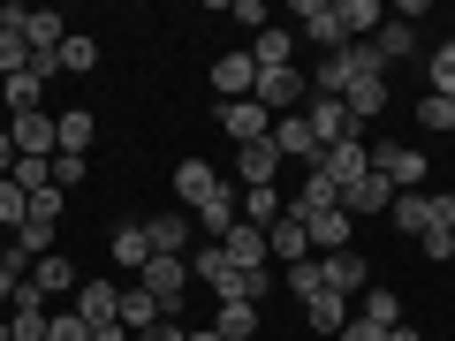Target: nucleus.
Here are the masks:
<instances>
[{
  "mask_svg": "<svg viewBox=\"0 0 455 341\" xmlns=\"http://www.w3.org/2000/svg\"><path fill=\"white\" fill-rule=\"evenodd\" d=\"M311 91L349 99V114L372 122V114L387 107V61L372 53V38H357V46H341V53H326V61H319V83H311Z\"/></svg>",
  "mask_w": 455,
  "mask_h": 341,
  "instance_id": "f257e3e1",
  "label": "nucleus"
},
{
  "mask_svg": "<svg viewBox=\"0 0 455 341\" xmlns=\"http://www.w3.org/2000/svg\"><path fill=\"white\" fill-rule=\"evenodd\" d=\"M304 122H311V137H319V152H334V145H364V122L349 114V99L311 91V99H304Z\"/></svg>",
  "mask_w": 455,
  "mask_h": 341,
  "instance_id": "f03ea898",
  "label": "nucleus"
},
{
  "mask_svg": "<svg viewBox=\"0 0 455 341\" xmlns=\"http://www.w3.org/2000/svg\"><path fill=\"white\" fill-rule=\"evenodd\" d=\"M137 289H145L152 304L175 319V311H182V289H190V258H152L145 274H137Z\"/></svg>",
  "mask_w": 455,
  "mask_h": 341,
  "instance_id": "7ed1b4c3",
  "label": "nucleus"
},
{
  "mask_svg": "<svg viewBox=\"0 0 455 341\" xmlns=\"http://www.w3.org/2000/svg\"><path fill=\"white\" fill-rule=\"evenodd\" d=\"M372 175L387 182L395 197H403V190H425V152H410V145H372Z\"/></svg>",
  "mask_w": 455,
  "mask_h": 341,
  "instance_id": "20e7f679",
  "label": "nucleus"
},
{
  "mask_svg": "<svg viewBox=\"0 0 455 341\" xmlns=\"http://www.w3.org/2000/svg\"><path fill=\"white\" fill-rule=\"evenodd\" d=\"M8 137H16L23 160H53V152H61V130H53L46 107H38V114H8Z\"/></svg>",
  "mask_w": 455,
  "mask_h": 341,
  "instance_id": "39448f33",
  "label": "nucleus"
},
{
  "mask_svg": "<svg viewBox=\"0 0 455 341\" xmlns=\"http://www.w3.org/2000/svg\"><path fill=\"white\" fill-rule=\"evenodd\" d=\"M212 91H220V107H235V99L259 91V61H251V46H243V53H220V61H212Z\"/></svg>",
  "mask_w": 455,
  "mask_h": 341,
  "instance_id": "423d86ee",
  "label": "nucleus"
},
{
  "mask_svg": "<svg viewBox=\"0 0 455 341\" xmlns=\"http://www.w3.org/2000/svg\"><path fill=\"white\" fill-rule=\"evenodd\" d=\"M319 175L334 182V190H357V182L372 175V145H334V152H319Z\"/></svg>",
  "mask_w": 455,
  "mask_h": 341,
  "instance_id": "0eeeda50",
  "label": "nucleus"
},
{
  "mask_svg": "<svg viewBox=\"0 0 455 341\" xmlns=\"http://www.w3.org/2000/svg\"><path fill=\"white\" fill-rule=\"evenodd\" d=\"M76 319L92 326V334L99 326H122V289H114V281H84L76 289Z\"/></svg>",
  "mask_w": 455,
  "mask_h": 341,
  "instance_id": "6e6552de",
  "label": "nucleus"
},
{
  "mask_svg": "<svg viewBox=\"0 0 455 341\" xmlns=\"http://www.w3.org/2000/svg\"><path fill=\"white\" fill-rule=\"evenodd\" d=\"M296 23H304V31L319 38L326 53H341V46H357V38L341 31V16H334V0H296Z\"/></svg>",
  "mask_w": 455,
  "mask_h": 341,
  "instance_id": "1a4fd4ad",
  "label": "nucleus"
},
{
  "mask_svg": "<svg viewBox=\"0 0 455 341\" xmlns=\"http://www.w3.org/2000/svg\"><path fill=\"white\" fill-rule=\"evenodd\" d=\"M266 137H274L281 160H311V167H319V137H311L304 114H274V130H266Z\"/></svg>",
  "mask_w": 455,
  "mask_h": 341,
  "instance_id": "9d476101",
  "label": "nucleus"
},
{
  "mask_svg": "<svg viewBox=\"0 0 455 341\" xmlns=\"http://www.w3.org/2000/svg\"><path fill=\"white\" fill-rule=\"evenodd\" d=\"M46 319H53V311H46V296H38L31 281H23V289H16V304H8V334H16V341H46Z\"/></svg>",
  "mask_w": 455,
  "mask_h": 341,
  "instance_id": "9b49d317",
  "label": "nucleus"
},
{
  "mask_svg": "<svg viewBox=\"0 0 455 341\" xmlns=\"http://www.w3.org/2000/svg\"><path fill=\"white\" fill-rule=\"evenodd\" d=\"M304 91H311V83L296 76V68H266V76H259V91H251V99H259L266 114H296V99H304Z\"/></svg>",
  "mask_w": 455,
  "mask_h": 341,
  "instance_id": "f8f14e48",
  "label": "nucleus"
},
{
  "mask_svg": "<svg viewBox=\"0 0 455 341\" xmlns=\"http://www.w3.org/2000/svg\"><path fill=\"white\" fill-rule=\"evenodd\" d=\"M220 130L235 137V145H266V130H274V114H266L259 99H235V107H220Z\"/></svg>",
  "mask_w": 455,
  "mask_h": 341,
  "instance_id": "ddd939ff",
  "label": "nucleus"
},
{
  "mask_svg": "<svg viewBox=\"0 0 455 341\" xmlns=\"http://www.w3.org/2000/svg\"><path fill=\"white\" fill-rule=\"evenodd\" d=\"M235 220H243V190H228V182H220V190L197 205V227H205L212 243H228V227H235Z\"/></svg>",
  "mask_w": 455,
  "mask_h": 341,
  "instance_id": "4468645a",
  "label": "nucleus"
},
{
  "mask_svg": "<svg viewBox=\"0 0 455 341\" xmlns=\"http://www.w3.org/2000/svg\"><path fill=\"white\" fill-rule=\"evenodd\" d=\"M326 266V296H364L372 289V266L357 258V250H334V258H319Z\"/></svg>",
  "mask_w": 455,
  "mask_h": 341,
  "instance_id": "2eb2a0df",
  "label": "nucleus"
},
{
  "mask_svg": "<svg viewBox=\"0 0 455 341\" xmlns=\"http://www.w3.org/2000/svg\"><path fill=\"white\" fill-rule=\"evenodd\" d=\"M319 212H341V190H334V182L319 175V167H311V182H304V190L289 197V220H304V227H311Z\"/></svg>",
  "mask_w": 455,
  "mask_h": 341,
  "instance_id": "dca6fc26",
  "label": "nucleus"
},
{
  "mask_svg": "<svg viewBox=\"0 0 455 341\" xmlns=\"http://www.w3.org/2000/svg\"><path fill=\"white\" fill-rule=\"evenodd\" d=\"M145 243H152V258H182V250H190V220H182V212H152Z\"/></svg>",
  "mask_w": 455,
  "mask_h": 341,
  "instance_id": "f3484780",
  "label": "nucleus"
},
{
  "mask_svg": "<svg viewBox=\"0 0 455 341\" xmlns=\"http://www.w3.org/2000/svg\"><path fill=\"white\" fill-rule=\"evenodd\" d=\"M266 258H281V266H304V258H311V235H304V220H289V212H281V220L266 227Z\"/></svg>",
  "mask_w": 455,
  "mask_h": 341,
  "instance_id": "a211bd4d",
  "label": "nucleus"
},
{
  "mask_svg": "<svg viewBox=\"0 0 455 341\" xmlns=\"http://www.w3.org/2000/svg\"><path fill=\"white\" fill-rule=\"evenodd\" d=\"M235 175H243V190H274V175H281L274 137H266V145H243V152H235Z\"/></svg>",
  "mask_w": 455,
  "mask_h": 341,
  "instance_id": "6ab92c4d",
  "label": "nucleus"
},
{
  "mask_svg": "<svg viewBox=\"0 0 455 341\" xmlns=\"http://www.w3.org/2000/svg\"><path fill=\"white\" fill-rule=\"evenodd\" d=\"M433 205H440L433 190H403V197L387 205V220L403 227V235H433Z\"/></svg>",
  "mask_w": 455,
  "mask_h": 341,
  "instance_id": "aec40b11",
  "label": "nucleus"
},
{
  "mask_svg": "<svg viewBox=\"0 0 455 341\" xmlns=\"http://www.w3.org/2000/svg\"><path fill=\"white\" fill-rule=\"evenodd\" d=\"M31 289H38V296H76V289H84V274L61 258V250H46V258L31 266Z\"/></svg>",
  "mask_w": 455,
  "mask_h": 341,
  "instance_id": "412c9836",
  "label": "nucleus"
},
{
  "mask_svg": "<svg viewBox=\"0 0 455 341\" xmlns=\"http://www.w3.org/2000/svg\"><path fill=\"white\" fill-rule=\"evenodd\" d=\"M0 99H8V114H38V107H46V68L8 76V83H0Z\"/></svg>",
  "mask_w": 455,
  "mask_h": 341,
  "instance_id": "4be33fe9",
  "label": "nucleus"
},
{
  "mask_svg": "<svg viewBox=\"0 0 455 341\" xmlns=\"http://www.w3.org/2000/svg\"><path fill=\"white\" fill-rule=\"evenodd\" d=\"M212 190H220V175H212L205 160H182L175 167V205H205Z\"/></svg>",
  "mask_w": 455,
  "mask_h": 341,
  "instance_id": "5701e85b",
  "label": "nucleus"
},
{
  "mask_svg": "<svg viewBox=\"0 0 455 341\" xmlns=\"http://www.w3.org/2000/svg\"><path fill=\"white\" fill-rule=\"evenodd\" d=\"M304 235H311V258H334V250H349V212H319Z\"/></svg>",
  "mask_w": 455,
  "mask_h": 341,
  "instance_id": "b1692460",
  "label": "nucleus"
},
{
  "mask_svg": "<svg viewBox=\"0 0 455 341\" xmlns=\"http://www.w3.org/2000/svg\"><path fill=\"white\" fill-rule=\"evenodd\" d=\"M266 296H274V266H235L220 304H266Z\"/></svg>",
  "mask_w": 455,
  "mask_h": 341,
  "instance_id": "393cba45",
  "label": "nucleus"
},
{
  "mask_svg": "<svg viewBox=\"0 0 455 341\" xmlns=\"http://www.w3.org/2000/svg\"><path fill=\"white\" fill-rule=\"evenodd\" d=\"M334 16H341L349 38H372L379 23H387V8H379V0H334Z\"/></svg>",
  "mask_w": 455,
  "mask_h": 341,
  "instance_id": "a878e982",
  "label": "nucleus"
},
{
  "mask_svg": "<svg viewBox=\"0 0 455 341\" xmlns=\"http://www.w3.org/2000/svg\"><path fill=\"white\" fill-rule=\"evenodd\" d=\"M190 281H205L212 296H228V281H235V266H228V250H220V243H205V250L190 258Z\"/></svg>",
  "mask_w": 455,
  "mask_h": 341,
  "instance_id": "bb28decb",
  "label": "nucleus"
},
{
  "mask_svg": "<svg viewBox=\"0 0 455 341\" xmlns=\"http://www.w3.org/2000/svg\"><path fill=\"white\" fill-rule=\"evenodd\" d=\"M114 266H130V274H145V266H152V243H145V220H130V227H114Z\"/></svg>",
  "mask_w": 455,
  "mask_h": 341,
  "instance_id": "cd10ccee",
  "label": "nucleus"
},
{
  "mask_svg": "<svg viewBox=\"0 0 455 341\" xmlns=\"http://www.w3.org/2000/svg\"><path fill=\"white\" fill-rule=\"evenodd\" d=\"M220 250H228V266H266V227H243V220H235Z\"/></svg>",
  "mask_w": 455,
  "mask_h": 341,
  "instance_id": "c85d7f7f",
  "label": "nucleus"
},
{
  "mask_svg": "<svg viewBox=\"0 0 455 341\" xmlns=\"http://www.w3.org/2000/svg\"><path fill=\"white\" fill-rule=\"evenodd\" d=\"M410 46H418V23H410V16H395V23H379V31H372V53H379V61H403Z\"/></svg>",
  "mask_w": 455,
  "mask_h": 341,
  "instance_id": "c756f323",
  "label": "nucleus"
},
{
  "mask_svg": "<svg viewBox=\"0 0 455 341\" xmlns=\"http://www.w3.org/2000/svg\"><path fill=\"white\" fill-rule=\"evenodd\" d=\"M387 205H395V190L379 175H364L357 190H341V212H349V220H357V212H387Z\"/></svg>",
  "mask_w": 455,
  "mask_h": 341,
  "instance_id": "7c9ffc66",
  "label": "nucleus"
},
{
  "mask_svg": "<svg viewBox=\"0 0 455 341\" xmlns=\"http://www.w3.org/2000/svg\"><path fill=\"white\" fill-rule=\"evenodd\" d=\"M251 61H259V76H266V68H296V61H289V31H281V23H266V31L251 38Z\"/></svg>",
  "mask_w": 455,
  "mask_h": 341,
  "instance_id": "2f4dec72",
  "label": "nucleus"
},
{
  "mask_svg": "<svg viewBox=\"0 0 455 341\" xmlns=\"http://www.w3.org/2000/svg\"><path fill=\"white\" fill-rule=\"evenodd\" d=\"M53 130H61V152H76V160H84V145L99 137V122L84 107H68V114H53Z\"/></svg>",
  "mask_w": 455,
  "mask_h": 341,
  "instance_id": "473e14b6",
  "label": "nucleus"
},
{
  "mask_svg": "<svg viewBox=\"0 0 455 341\" xmlns=\"http://www.w3.org/2000/svg\"><path fill=\"white\" fill-rule=\"evenodd\" d=\"M212 334H220V341H251V334H259V304H220Z\"/></svg>",
  "mask_w": 455,
  "mask_h": 341,
  "instance_id": "72a5a7b5",
  "label": "nucleus"
},
{
  "mask_svg": "<svg viewBox=\"0 0 455 341\" xmlns=\"http://www.w3.org/2000/svg\"><path fill=\"white\" fill-rule=\"evenodd\" d=\"M281 212H289V197H281V190H243V227H274Z\"/></svg>",
  "mask_w": 455,
  "mask_h": 341,
  "instance_id": "f704fd0d",
  "label": "nucleus"
},
{
  "mask_svg": "<svg viewBox=\"0 0 455 341\" xmlns=\"http://www.w3.org/2000/svg\"><path fill=\"white\" fill-rule=\"evenodd\" d=\"M311 326H319V334H341V326H349V296H311Z\"/></svg>",
  "mask_w": 455,
  "mask_h": 341,
  "instance_id": "c9c22d12",
  "label": "nucleus"
},
{
  "mask_svg": "<svg viewBox=\"0 0 455 341\" xmlns=\"http://www.w3.org/2000/svg\"><path fill=\"white\" fill-rule=\"evenodd\" d=\"M160 319H167V311L152 304L145 289H122V326H137V334H145V326H160Z\"/></svg>",
  "mask_w": 455,
  "mask_h": 341,
  "instance_id": "e433bc0d",
  "label": "nucleus"
},
{
  "mask_svg": "<svg viewBox=\"0 0 455 341\" xmlns=\"http://www.w3.org/2000/svg\"><path fill=\"white\" fill-rule=\"evenodd\" d=\"M357 319H372V326H403V296L395 289H364V311Z\"/></svg>",
  "mask_w": 455,
  "mask_h": 341,
  "instance_id": "4c0bfd02",
  "label": "nucleus"
},
{
  "mask_svg": "<svg viewBox=\"0 0 455 341\" xmlns=\"http://www.w3.org/2000/svg\"><path fill=\"white\" fill-rule=\"evenodd\" d=\"M92 61H99V46H92V38H76V31H68V38H61V53H53V68H68V76H84Z\"/></svg>",
  "mask_w": 455,
  "mask_h": 341,
  "instance_id": "58836bf2",
  "label": "nucleus"
},
{
  "mask_svg": "<svg viewBox=\"0 0 455 341\" xmlns=\"http://www.w3.org/2000/svg\"><path fill=\"white\" fill-rule=\"evenodd\" d=\"M289 296H304V304H311V296H326V266H319V258L289 266Z\"/></svg>",
  "mask_w": 455,
  "mask_h": 341,
  "instance_id": "ea45409f",
  "label": "nucleus"
},
{
  "mask_svg": "<svg viewBox=\"0 0 455 341\" xmlns=\"http://www.w3.org/2000/svg\"><path fill=\"white\" fill-rule=\"evenodd\" d=\"M418 122H425V130H455V99L425 91V99H418Z\"/></svg>",
  "mask_w": 455,
  "mask_h": 341,
  "instance_id": "a19ab883",
  "label": "nucleus"
},
{
  "mask_svg": "<svg viewBox=\"0 0 455 341\" xmlns=\"http://www.w3.org/2000/svg\"><path fill=\"white\" fill-rule=\"evenodd\" d=\"M23 212H31V197H23L8 175H0V227H23Z\"/></svg>",
  "mask_w": 455,
  "mask_h": 341,
  "instance_id": "79ce46f5",
  "label": "nucleus"
},
{
  "mask_svg": "<svg viewBox=\"0 0 455 341\" xmlns=\"http://www.w3.org/2000/svg\"><path fill=\"white\" fill-rule=\"evenodd\" d=\"M46 341H92V326H84L76 311H53V319H46Z\"/></svg>",
  "mask_w": 455,
  "mask_h": 341,
  "instance_id": "37998d69",
  "label": "nucleus"
},
{
  "mask_svg": "<svg viewBox=\"0 0 455 341\" xmlns=\"http://www.w3.org/2000/svg\"><path fill=\"white\" fill-rule=\"evenodd\" d=\"M433 91H440V99H455V38L433 53Z\"/></svg>",
  "mask_w": 455,
  "mask_h": 341,
  "instance_id": "c03bdc74",
  "label": "nucleus"
},
{
  "mask_svg": "<svg viewBox=\"0 0 455 341\" xmlns=\"http://www.w3.org/2000/svg\"><path fill=\"white\" fill-rule=\"evenodd\" d=\"M418 250H425L433 266H448V258H455V227H433V235H418Z\"/></svg>",
  "mask_w": 455,
  "mask_h": 341,
  "instance_id": "a18cd8bd",
  "label": "nucleus"
},
{
  "mask_svg": "<svg viewBox=\"0 0 455 341\" xmlns=\"http://www.w3.org/2000/svg\"><path fill=\"white\" fill-rule=\"evenodd\" d=\"M76 182H84V160L76 152H53V190H76Z\"/></svg>",
  "mask_w": 455,
  "mask_h": 341,
  "instance_id": "49530a36",
  "label": "nucleus"
},
{
  "mask_svg": "<svg viewBox=\"0 0 455 341\" xmlns=\"http://www.w3.org/2000/svg\"><path fill=\"white\" fill-rule=\"evenodd\" d=\"M235 23H243V31L259 38V31H266V0H235Z\"/></svg>",
  "mask_w": 455,
  "mask_h": 341,
  "instance_id": "de8ad7c7",
  "label": "nucleus"
},
{
  "mask_svg": "<svg viewBox=\"0 0 455 341\" xmlns=\"http://www.w3.org/2000/svg\"><path fill=\"white\" fill-rule=\"evenodd\" d=\"M334 341H387V326H372V319H349Z\"/></svg>",
  "mask_w": 455,
  "mask_h": 341,
  "instance_id": "09e8293b",
  "label": "nucleus"
},
{
  "mask_svg": "<svg viewBox=\"0 0 455 341\" xmlns=\"http://www.w3.org/2000/svg\"><path fill=\"white\" fill-rule=\"evenodd\" d=\"M137 341H190V326H175V319H160V326H145Z\"/></svg>",
  "mask_w": 455,
  "mask_h": 341,
  "instance_id": "8fccbe9b",
  "label": "nucleus"
},
{
  "mask_svg": "<svg viewBox=\"0 0 455 341\" xmlns=\"http://www.w3.org/2000/svg\"><path fill=\"white\" fill-rule=\"evenodd\" d=\"M16 167V137H8V122H0V175Z\"/></svg>",
  "mask_w": 455,
  "mask_h": 341,
  "instance_id": "3c124183",
  "label": "nucleus"
},
{
  "mask_svg": "<svg viewBox=\"0 0 455 341\" xmlns=\"http://www.w3.org/2000/svg\"><path fill=\"white\" fill-rule=\"evenodd\" d=\"M387 341H425V334H418V326H387Z\"/></svg>",
  "mask_w": 455,
  "mask_h": 341,
  "instance_id": "603ef678",
  "label": "nucleus"
},
{
  "mask_svg": "<svg viewBox=\"0 0 455 341\" xmlns=\"http://www.w3.org/2000/svg\"><path fill=\"white\" fill-rule=\"evenodd\" d=\"M190 341H220V334H212V326H197V334H190Z\"/></svg>",
  "mask_w": 455,
  "mask_h": 341,
  "instance_id": "864d4df0",
  "label": "nucleus"
},
{
  "mask_svg": "<svg viewBox=\"0 0 455 341\" xmlns=\"http://www.w3.org/2000/svg\"><path fill=\"white\" fill-rule=\"evenodd\" d=\"M0 341H16V334H8V319H0Z\"/></svg>",
  "mask_w": 455,
  "mask_h": 341,
  "instance_id": "5fc2aeb1",
  "label": "nucleus"
},
{
  "mask_svg": "<svg viewBox=\"0 0 455 341\" xmlns=\"http://www.w3.org/2000/svg\"><path fill=\"white\" fill-rule=\"evenodd\" d=\"M0 250H8V243H0Z\"/></svg>",
  "mask_w": 455,
  "mask_h": 341,
  "instance_id": "6e6d98bb",
  "label": "nucleus"
}]
</instances>
